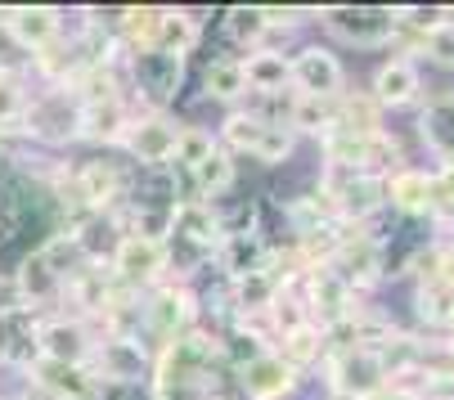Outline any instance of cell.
Instances as JSON below:
<instances>
[{
    "label": "cell",
    "mask_w": 454,
    "mask_h": 400,
    "mask_svg": "<svg viewBox=\"0 0 454 400\" xmlns=\"http://www.w3.org/2000/svg\"><path fill=\"white\" fill-rule=\"evenodd\" d=\"M176 77H180V68H176L171 54H145V59H140V82H145L153 95H171V90H176Z\"/></svg>",
    "instance_id": "1"
}]
</instances>
